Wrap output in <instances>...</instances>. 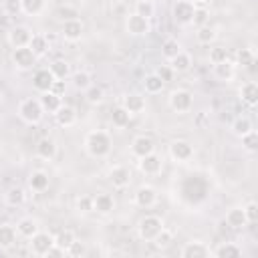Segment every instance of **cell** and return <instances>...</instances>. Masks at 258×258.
<instances>
[{"mask_svg":"<svg viewBox=\"0 0 258 258\" xmlns=\"http://www.w3.org/2000/svg\"><path fill=\"white\" fill-rule=\"evenodd\" d=\"M40 105H42V111L56 113V111H58V107L62 105V101H60V97H58V95H54L52 91H46V93H42V97H40Z\"/></svg>","mask_w":258,"mask_h":258,"instance_id":"20","label":"cell"},{"mask_svg":"<svg viewBox=\"0 0 258 258\" xmlns=\"http://www.w3.org/2000/svg\"><path fill=\"white\" fill-rule=\"evenodd\" d=\"M153 4L149 2V0H139L137 4H135V14H139V16H143V18H151L153 16Z\"/></svg>","mask_w":258,"mask_h":258,"instance_id":"39","label":"cell"},{"mask_svg":"<svg viewBox=\"0 0 258 258\" xmlns=\"http://www.w3.org/2000/svg\"><path fill=\"white\" fill-rule=\"evenodd\" d=\"M123 107H125V109L131 113V115L141 113V111L145 109V99H143L141 95H137V93H131V95H127V97H125Z\"/></svg>","mask_w":258,"mask_h":258,"instance_id":"21","label":"cell"},{"mask_svg":"<svg viewBox=\"0 0 258 258\" xmlns=\"http://www.w3.org/2000/svg\"><path fill=\"white\" fill-rule=\"evenodd\" d=\"M206 194H208V183H206L204 177L189 175V177L183 179V183H181V196L187 202H194V204L196 202H202L206 198Z\"/></svg>","mask_w":258,"mask_h":258,"instance_id":"1","label":"cell"},{"mask_svg":"<svg viewBox=\"0 0 258 258\" xmlns=\"http://www.w3.org/2000/svg\"><path fill=\"white\" fill-rule=\"evenodd\" d=\"M36 153H38L42 159H52L54 153H56L54 141H52L50 137H42V139L38 141V145H36Z\"/></svg>","mask_w":258,"mask_h":258,"instance_id":"25","label":"cell"},{"mask_svg":"<svg viewBox=\"0 0 258 258\" xmlns=\"http://www.w3.org/2000/svg\"><path fill=\"white\" fill-rule=\"evenodd\" d=\"M16 67L20 69H30L34 62H36V54L28 48V46H20V48H14V54H12Z\"/></svg>","mask_w":258,"mask_h":258,"instance_id":"10","label":"cell"},{"mask_svg":"<svg viewBox=\"0 0 258 258\" xmlns=\"http://www.w3.org/2000/svg\"><path fill=\"white\" fill-rule=\"evenodd\" d=\"M143 85H145V91H147V93H159V91L163 89V85H165V83H163V81L153 73V75H147V77H145Z\"/></svg>","mask_w":258,"mask_h":258,"instance_id":"35","label":"cell"},{"mask_svg":"<svg viewBox=\"0 0 258 258\" xmlns=\"http://www.w3.org/2000/svg\"><path fill=\"white\" fill-rule=\"evenodd\" d=\"M208 18H210V12H208L206 8H196V10H194V16H191V22L200 28V26L208 24Z\"/></svg>","mask_w":258,"mask_h":258,"instance_id":"44","label":"cell"},{"mask_svg":"<svg viewBox=\"0 0 258 258\" xmlns=\"http://www.w3.org/2000/svg\"><path fill=\"white\" fill-rule=\"evenodd\" d=\"M127 32H129V34H135V36L147 34V32H149V20L133 12V14L127 18Z\"/></svg>","mask_w":258,"mask_h":258,"instance_id":"8","label":"cell"},{"mask_svg":"<svg viewBox=\"0 0 258 258\" xmlns=\"http://www.w3.org/2000/svg\"><path fill=\"white\" fill-rule=\"evenodd\" d=\"M163 230V222L157 216H145L139 222V236L147 242H153V238Z\"/></svg>","mask_w":258,"mask_h":258,"instance_id":"3","label":"cell"},{"mask_svg":"<svg viewBox=\"0 0 258 258\" xmlns=\"http://www.w3.org/2000/svg\"><path fill=\"white\" fill-rule=\"evenodd\" d=\"M30 187L36 189V191H42L48 187V175L44 171H34L30 175Z\"/></svg>","mask_w":258,"mask_h":258,"instance_id":"34","label":"cell"},{"mask_svg":"<svg viewBox=\"0 0 258 258\" xmlns=\"http://www.w3.org/2000/svg\"><path fill=\"white\" fill-rule=\"evenodd\" d=\"M67 254H69V256H85V254H87V250H85V246H83L81 242L73 240V244L67 248Z\"/></svg>","mask_w":258,"mask_h":258,"instance_id":"52","label":"cell"},{"mask_svg":"<svg viewBox=\"0 0 258 258\" xmlns=\"http://www.w3.org/2000/svg\"><path fill=\"white\" fill-rule=\"evenodd\" d=\"M183 258H208L210 256V248L204 242H187L181 250Z\"/></svg>","mask_w":258,"mask_h":258,"instance_id":"12","label":"cell"},{"mask_svg":"<svg viewBox=\"0 0 258 258\" xmlns=\"http://www.w3.org/2000/svg\"><path fill=\"white\" fill-rule=\"evenodd\" d=\"M77 208H79V212H91V210H93V198H89V196L79 198Z\"/></svg>","mask_w":258,"mask_h":258,"instance_id":"54","label":"cell"},{"mask_svg":"<svg viewBox=\"0 0 258 258\" xmlns=\"http://www.w3.org/2000/svg\"><path fill=\"white\" fill-rule=\"evenodd\" d=\"M171 155L177 159V161H185L194 155V147L187 143V141H173L171 143Z\"/></svg>","mask_w":258,"mask_h":258,"instance_id":"17","label":"cell"},{"mask_svg":"<svg viewBox=\"0 0 258 258\" xmlns=\"http://www.w3.org/2000/svg\"><path fill=\"white\" fill-rule=\"evenodd\" d=\"M0 103H2V95H0Z\"/></svg>","mask_w":258,"mask_h":258,"instance_id":"57","label":"cell"},{"mask_svg":"<svg viewBox=\"0 0 258 258\" xmlns=\"http://www.w3.org/2000/svg\"><path fill=\"white\" fill-rule=\"evenodd\" d=\"M240 97L244 103L248 105H256L258 103V85L256 83H244L240 89Z\"/></svg>","mask_w":258,"mask_h":258,"instance_id":"27","label":"cell"},{"mask_svg":"<svg viewBox=\"0 0 258 258\" xmlns=\"http://www.w3.org/2000/svg\"><path fill=\"white\" fill-rule=\"evenodd\" d=\"M214 75L216 79L220 81H230L234 77V64L230 60H222V62H216L214 64Z\"/></svg>","mask_w":258,"mask_h":258,"instance_id":"28","label":"cell"},{"mask_svg":"<svg viewBox=\"0 0 258 258\" xmlns=\"http://www.w3.org/2000/svg\"><path fill=\"white\" fill-rule=\"evenodd\" d=\"M6 202H8L10 206H20V204L24 202V191H22L20 187H12V189L6 194Z\"/></svg>","mask_w":258,"mask_h":258,"instance_id":"43","label":"cell"},{"mask_svg":"<svg viewBox=\"0 0 258 258\" xmlns=\"http://www.w3.org/2000/svg\"><path fill=\"white\" fill-rule=\"evenodd\" d=\"M232 129H234V133H236L238 137H242V135H246L248 131H252V123H250V119H246V117H238V119L232 123Z\"/></svg>","mask_w":258,"mask_h":258,"instance_id":"38","label":"cell"},{"mask_svg":"<svg viewBox=\"0 0 258 258\" xmlns=\"http://www.w3.org/2000/svg\"><path fill=\"white\" fill-rule=\"evenodd\" d=\"M30 240H32V242H30L32 252L38 254V256H44V254L54 246V236H50L48 232H36Z\"/></svg>","mask_w":258,"mask_h":258,"instance_id":"5","label":"cell"},{"mask_svg":"<svg viewBox=\"0 0 258 258\" xmlns=\"http://www.w3.org/2000/svg\"><path fill=\"white\" fill-rule=\"evenodd\" d=\"M85 145H87V151L93 157H105L111 151V139L105 131H91L87 135Z\"/></svg>","mask_w":258,"mask_h":258,"instance_id":"2","label":"cell"},{"mask_svg":"<svg viewBox=\"0 0 258 258\" xmlns=\"http://www.w3.org/2000/svg\"><path fill=\"white\" fill-rule=\"evenodd\" d=\"M48 71L52 73L54 79L64 81V79L69 77V62H67V60H54V62H50V69H48Z\"/></svg>","mask_w":258,"mask_h":258,"instance_id":"33","label":"cell"},{"mask_svg":"<svg viewBox=\"0 0 258 258\" xmlns=\"http://www.w3.org/2000/svg\"><path fill=\"white\" fill-rule=\"evenodd\" d=\"M30 38H32V34H30V30H28L26 26H16V28L10 30V44H12L14 48L28 46Z\"/></svg>","mask_w":258,"mask_h":258,"instance_id":"13","label":"cell"},{"mask_svg":"<svg viewBox=\"0 0 258 258\" xmlns=\"http://www.w3.org/2000/svg\"><path fill=\"white\" fill-rule=\"evenodd\" d=\"M139 169L147 175H153L161 169V159L155 155V153H149V155H143L141 161H139Z\"/></svg>","mask_w":258,"mask_h":258,"instance_id":"15","label":"cell"},{"mask_svg":"<svg viewBox=\"0 0 258 258\" xmlns=\"http://www.w3.org/2000/svg\"><path fill=\"white\" fill-rule=\"evenodd\" d=\"M254 62V52L250 50V48H242L240 52H238V64H242V67H250Z\"/></svg>","mask_w":258,"mask_h":258,"instance_id":"48","label":"cell"},{"mask_svg":"<svg viewBox=\"0 0 258 258\" xmlns=\"http://www.w3.org/2000/svg\"><path fill=\"white\" fill-rule=\"evenodd\" d=\"M153 242H155L157 248H167V246L171 244V232H167V230L163 228V230L153 238Z\"/></svg>","mask_w":258,"mask_h":258,"instance_id":"47","label":"cell"},{"mask_svg":"<svg viewBox=\"0 0 258 258\" xmlns=\"http://www.w3.org/2000/svg\"><path fill=\"white\" fill-rule=\"evenodd\" d=\"M113 208H115V202L109 194H97L93 198V210H97L101 214H109V212H113Z\"/></svg>","mask_w":258,"mask_h":258,"instance_id":"19","label":"cell"},{"mask_svg":"<svg viewBox=\"0 0 258 258\" xmlns=\"http://www.w3.org/2000/svg\"><path fill=\"white\" fill-rule=\"evenodd\" d=\"M181 50V46H179V42L177 40H173V38H167L163 44H161V52H163V56L169 60V58H173L177 52Z\"/></svg>","mask_w":258,"mask_h":258,"instance_id":"36","label":"cell"},{"mask_svg":"<svg viewBox=\"0 0 258 258\" xmlns=\"http://www.w3.org/2000/svg\"><path fill=\"white\" fill-rule=\"evenodd\" d=\"M109 179H111V183L115 187H125L131 181V171L127 167H121V165L119 167H113L111 173H109Z\"/></svg>","mask_w":258,"mask_h":258,"instance_id":"16","label":"cell"},{"mask_svg":"<svg viewBox=\"0 0 258 258\" xmlns=\"http://www.w3.org/2000/svg\"><path fill=\"white\" fill-rule=\"evenodd\" d=\"M28 48H30L36 56H38V54H44L46 48H48L46 36H42V34H32V38H30V42H28Z\"/></svg>","mask_w":258,"mask_h":258,"instance_id":"31","label":"cell"},{"mask_svg":"<svg viewBox=\"0 0 258 258\" xmlns=\"http://www.w3.org/2000/svg\"><path fill=\"white\" fill-rule=\"evenodd\" d=\"M210 60H212V64L222 62V60H228V50H226L224 46H216V48H212V50H210Z\"/></svg>","mask_w":258,"mask_h":258,"instance_id":"46","label":"cell"},{"mask_svg":"<svg viewBox=\"0 0 258 258\" xmlns=\"http://www.w3.org/2000/svg\"><path fill=\"white\" fill-rule=\"evenodd\" d=\"M173 73H175V71H173V69H171L169 64H161V67H159V69L155 71V75H157V77H159V79H161L163 83L171 81V79H173Z\"/></svg>","mask_w":258,"mask_h":258,"instance_id":"49","label":"cell"},{"mask_svg":"<svg viewBox=\"0 0 258 258\" xmlns=\"http://www.w3.org/2000/svg\"><path fill=\"white\" fill-rule=\"evenodd\" d=\"M54 115H56L58 125H62V127L73 125V123H75V119H77L75 109H73V107H69V105H60V107H58V111H56Z\"/></svg>","mask_w":258,"mask_h":258,"instance_id":"24","label":"cell"},{"mask_svg":"<svg viewBox=\"0 0 258 258\" xmlns=\"http://www.w3.org/2000/svg\"><path fill=\"white\" fill-rule=\"evenodd\" d=\"M111 119H113V125H117V127H125V125L129 123V119H131V113L121 105V107H115V109H113Z\"/></svg>","mask_w":258,"mask_h":258,"instance_id":"32","label":"cell"},{"mask_svg":"<svg viewBox=\"0 0 258 258\" xmlns=\"http://www.w3.org/2000/svg\"><path fill=\"white\" fill-rule=\"evenodd\" d=\"M169 105H171V109L177 111V113L187 111V109L191 107V93H189V91H183V89L173 91L171 97H169Z\"/></svg>","mask_w":258,"mask_h":258,"instance_id":"6","label":"cell"},{"mask_svg":"<svg viewBox=\"0 0 258 258\" xmlns=\"http://www.w3.org/2000/svg\"><path fill=\"white\" fill-rule=\"evenodd\" d=\"M50 91H52L54 95H58V97H60V95H62V91H64V83H62V81H54V83H52V87H50Z\"/></svg>","mask_w":258,"mask_h":258,"instance_id":"56","label":"cell"},{"mask_svg":"<svg viewBox=\"0 0 258 258\" xmlns=\"http://www.w3.org/2000/svg\"><path fill=\"white\" fill-rule=\"evenodd\" d=\"M58 16H60L62 20H73V18L79 16V12H77L75 8H60V10H58Z\"/></svg>","mask_w":258,"mask_h":258,"instance_id":"55","label":"cell"},{"mask_svg":"<svg viewBox=\"0 0 258 258\" xmlns=\"http://www.w3.org/2000/svg\"><path fill=\"white\" fill-rule=\"evenodd\" d=\"M16 232H18L20 236H24V238H32V236L38 232V224H36V220H32V218H22V220L16 224Z\"/></svg>","mask_w":258,"mask_h":258,"instance_id":"26","label":"cell"},{"mask_svg":"<svg viewBox=\"0 0 258 258\" xmlns=\"http://www.w3.org/2000/svg\"><path fill=\"white\" fill-rule=\"evenodd\" d=\"M135 202H137V206H141V208L153 206V202H155V189L149 187V185H141V187L135 191Z\"/></svg>","mask_w":258,"mask_h":258,"instance_id":"18","label":"cell"},{"mask_svg":"<svg viewBox=\"0 0 258 258\" xmlns=\"http://www.w3.org/2000/svg\"><path fill=\"white\" fill-rule=\"evenodd\" d=\"M62 36L67 40H73V42L79 40L83 36V24H81V20L79 18L64 20V24H62Z\"/></svg>","mask_w":258,"mask_h":258,"instance_id":"14","label":"cell"},{"mask_svg":"<svg viewBox=\"0 0 258 258\" xmlns=\"http://www.w3.org/2000/svg\"><path fill=\"white\" fill-rule=\"evenodd\" d=\"M194 10H196V6L189 0H179L173 6V18L179 24H189L191 22V16H194Z\"/></svg>","mask_w":258,"mask_h":258,"instance_id":"7","label":"cell"},{"mask_svg":"<svg viewBox=\"0 0 258 258\" xmlns=\"http://www.w3.org/2000/svg\"><path fill=\"white\" fill-rule=\"evenodd\" d=\"M242 145H244L248 151H254V149H256V145H258V135H256L254 129L248 131L246 135H242Z\"/></svg>","mask_w":258,"mask_h":258,"instance_id":"45","label":"cell"},{"mask_svg":"<svg viewBox=\"0 0 258 258\" xmlns=\"http://www.w3.org/2000/svg\"><path fill=\"white\" fill-rule=\"evenodd\" d=\"M73 81H75V87H77V89H87V87L91 85V79H89L87 73H77V75L73 77Z\"/></svg>","mask_w":258,"mask_h":258,"instance_id":"51","label":"cell"},{"mask_svg":"<svg viewBox=\"0 0 258 258\" xmlns=\"http://www.w3.org/2000/svg\"><path fill=\"white\" fill-rule=\"evenodd\" d=\"M44 6V0H22V10L26 14H38Z\"/></svg>","mask_w":258,"mask_h":258,"instance_id":"42","label":"cell"},{"mask_svg":"<svg viewBox=\"0 0 258 258\" xmlns=\"http://www.w3.org/2000/svg\"><path fill=\"white\" fill-rule=\"evenodd\" d=\"M73 240H75V234H73L71 230H62V232H58V234L54 236V244H56L58 248H62L64 252H67V248L73 244Z\"/></svg>","mask_w":258,"mask_h":258,"instance_id":"37","label":"cell"},{"mask_svg":"<svg viewBox=\"0 0 258 258\" xmlns=\"http://www.w3.org/2000/svg\"><path fill=\"white\" fill-rule=\"evenodd\" d=\"M169 67H171L173 71H177V73H183V71H187V69L191 67V56H189L187 52L179 50L173 58H169Z\"/></svg>","mask_w":258,"mask_h":258,"instance_id":"23","label":"cell"},{"mask_svg":"<svg viewBox=\"0 0 258 258\" xmlns=\"http://www.w3.org/2000/svg\"><path fill=\"white\" fill-rule=\"evenodd\" d=\"M85 97H87L89 103H101L103 101V89L97 87V85H89L85 89Z\"/></svg>","mask_w":258,"mask_h":258,"instance_id":"40","label":"cell"},{"mask_svg":"<svg viewBox=\"0 0 258 258\" xmlns=\"http://www.w3.org/2000/svg\"><path fill=\"white\" fill-rule=\"evenodd\" d=\"M214 36H216V32H214V28H212V26L204 24V26H200V28H198V40H200L202 44H210V42L214 40Z\"/></svg>","mask_w":258,"mask_h":258,"instance_id":"41","label":"cell"},{"mask_svg":"<svg viewBox=\"0 0 258 258\" xmlns=\"http://www.w3.org/2000/svg\"><path fill=\"white\" fill-rule=\"evenodd\" d=\"M16 242V230L8 224L0 226V248H10Z\"/></svg>","mask_w":258,"mask_h":258,"instance_id":"30","label":"cell"},{"mask_svg":"<svg viewBox=\"0 0 258 258\" xmlns=\"http://www.w3.org/2000/svg\"><path fill=\"white\" fill-rule=\"evenodd\" d=\"M4 8L8 14H18L22 10V0H4Z\"/></svg>","mask_w":258,"mask_h":258,"instance_id":"53","label":"cell"},{"mask_svg":"<svg viewBox=\"0 0 258 258\" xmlns=\"http://www.w3.org/2000/svg\"><path fill=\"white\" fill-rule=\"evenodd\" d=\"M18 113L26 123H38L42 117V105L36 99H24L18 107Z\"/></svg>","mask_w":258,"mask_h":258,"instance_id":"4","label":"cell"},{"mask_svg":"<svg viewBox=\"0 0 258 258\" xmlns=\"http://www.w3.org/2000/svg\"><path fill=\"white\" fill-rule=\"evenodd\" d=\"M226 224L230 228H242L246 226V214H244V208H234L228 212L226 216Z\"/></svg>","mask_w":258,"mask_h":258,"instance_id":"29","label":"cell"},{"mask_svg":"<svg viewBox=\"0 0 258 258\" xmlns=\"http://www.w3.org/2000/svg\"><path fill=\"white\" fill-rule=\"evenodd\" d=\"M244 214H246V222L254 224V222L258 220V206H256L254 202H250V204L244 208Z\"/></svg>","mask_w":258,"mask_h":258,"instance_id":"50","label":"cell"},{"mask_svg":"<svg viewBox=\"0 0 258 258\" xmlns=\"http://www.w3.org/2000/svg\"><path fill=\"white\" fill-rule=\"evenodd\" d=\"M131 151H133V155H137L139 159H141L143 155L153 153V141H151V137H147V135L135 137L133 143H131Z\"/></svg>","mask_w":258,"mask_h":258,"instance_id":"11","label":"cell"},{"mask_svg":"<svg viewBox=\"0 0 258 258\" xmlns=\"http://www.w3.org/2000/svg\"><path fill=\"white\" fill-rule=\"evenodd\" d=\"M214 256H218V258H238V256H242V248H238L232 242H224L214 250Z\"/></svg>","mask_w":258,"mask_h":258,"instance_id":"22","label":"cell"},{"mask_svg":"<svg viewBox=\"0 0 258 258\" xmlns=\"http://www.w3.org/2000/svg\"><path fill=\"white\" fill-rule=\"evenodd\" d=\"M54 81H56V79L52 77V73H50L48 69H40V71H36L34 77H32V85H34V89L40 91V93L50 91V87H52Z\"/></svg>","mask_w":258,"mask_h":258,"instance_id":"9","label":"cell"}]
</instances>
